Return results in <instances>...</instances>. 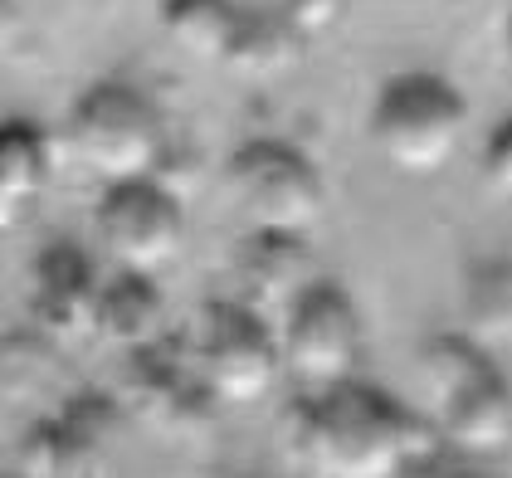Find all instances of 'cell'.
<instances>
[{
  "label": "cell",
  "instance_id": "6da1fadb",
  "mask_svg": "<svg viewBox=\"0 0 512 478\" xmlns=\"http://www.w3.org/2000/svg\"><path fill=\"white\" fill-rule=\"evenodd\" d=\"M283 439L313 478H405L439 454L430 425L410 405L361 381L293 400Z\"/></svg>",
  "mask_w": 512,
  "mask_h": 478
},
{
  "label": "cell",
  "instance_id": "7a4b0ae2",
  "mask_svg": "<svg viewBox=\"0 0 512 478\" xmlns=\"http://www.w3.org/2000/svg\"><path fill=\"white\" fill-rule=\"evenodd\" d=\"M434 425L459 454H503L512 444V386L473 337H434L420 352Z\"/></svg>",
  "mask_w": 512,
  "mask_h": 478
},
{
  "label": "cell",
  "instance_id": "3957f363",
  "mask_svg": "<svg viewBox=\"0 0 512 478\" xmlns=\"http://www.w3.org/2000/svg\"><path fill=\"white\" fill-rule=\"evenodd\" d=\"M469 127L464 93L439 74H395L371 108L376 152L405 176H434Z\"/></svg>",
  "mask_w": 512,
  "mask_h": 478
},
{
  "label": "cell",
  "instance_id": "277c9868",
  "mask_svg": "<svg viewBox=\"0 0 512 478\" xmlns=\"http://www.w3.org/2000/svg\"><path fill=\"white\" fill-rule=\"evenodd\" d=\"M69 147L74 157L103 176L108 186L152 181L166 152V127L152 98H142L127 83H98L88 88L69 118Z\"/></svg>",
  "mask_w": 512,
  "mask_h": 478
},
{
  "label": "cell",
  "instance_id": "5b68a950",
  "mask_svg": "<svg viewBox=\"0 0 512 478\" xmlns=\"http://www.w3.org/2000/svg\"><path fill=\"white\" fill-rule=\"evenodd\" d=\"M225 196L249 235H308L322 215V176L288 142H249L225 166Z\"/></svg>",
  "mask_w": 512,
  "mask_h": 478
},
{
  "label": "cell",
  "instance_id": "8992f818",
  "mask_svg": "<svg viewBox=\"0 0 512 478\" xmlns=\"http://www.w3.org/2000/svg\"><path fill=\"white\" fill-rule=\"evenodd\" d=\"M191 347H196L200 376L210 381L220 405L264 400L283 371V342L264 327V313H254L249 303H225V298L205 303Z\"/></svg>",
  "mask_w": 512,
  "mask_h": 478
},
{
  "label": "cell",
  "instance_id": "52a82bcc",
  "mask_svg": "<svg viewBox=\"0 0 512 478\" xmlns=\"http://www.w3.org/2000/svg\"><path fill=\"white\" fill-rule=\"evenodd\" d=\"M122 420V400L74 396L54 420H40L20 435L10 478H113Z\"/></svg>",
  "mask_w": 512,
  "mask_h": 478
},
{
  "label": "cell",
  "instance_id": "ba28073f",
  "mask_svg": "<svg viewBox=\"0 0 512 478\" xmlns=\"http://www.w3.org/2000/svg\"><path fill=\"white\" fill-rule=\"evenodd\" d=\"M122 410L137 415L166 439H191L210 425V410L220 405L210 381L200 376L196 347H181L166 337L157 347H142L127 357L122 371Z\"/></svg>",
  "mask_w": 512,
  "mask_h": 478
},
{
  "label": "cell",
  "instance_id": "9c48e42d",
  "mask_svg": "<svg viewBox=\"0 0 512 478\" xmlns=\"http://www.w3.org/2000/svg\"><path fill=\"white\" fill-rule=\"evenodd\" d=\"M283 366L308 386V391H332L347 386L361 361V313L342 283H317L308 288L288 318H283Z\"/></svg>",
  "mask_w": 512,
  "mask_h": 478
},
{
  "label": "cell",
  "instance_id": "30bf717a",
  "mask_svg": "<svg viewBox=\"0 0 512 478\" xmlns=\"http://www.w3.org/2000/svg\"><path fill=\"white\" fill-rule=\"evenodd\" d=\"M98 239L113 254L118 274L157 279L186 249V210L176 191H166L157 176L108 186V196L98 205Z\"/></svg>",
  "mask_w": 512,
  "mask_h": 478
},
{
  "label": "cell",
  "instance_id": "8fae6325",
  "mask_svg": "<svg viewBox=\"0 0 512 478\" xmlns=\"http://www.w3.org/2000/svg\"><path fill=\"white\" fill-rule=\"evenodd\" d=\"M98 303L103 283L93 274V259L79 244H49L30 269V332H40L54 347H79L98 337Z\"/></svg>",
  "mask_w": 512,
  "mask_h": 478
},
{
  "label": "cell",
  "instance_id": "7c38bea8",
  "mask_svg": "<svg viewBox=\"0 0 512 478\" xmlns=\"http://www.w3.org/2000/svg\"><path fill=\"white\" fill-rule=\"evenodd\" d=\"M239 283L249 308H293L308 288H317V264L303 235H249L239 249Z\"/></svg>",
  "mask_w": 512,
  "mask_h": 478
},
{
  "label": "cell",
  "instance_id": "4fadbf2b",
  "mask_svg": "<svg viewBox=\"0 0 512 478\" xmlns=\"http://www.w3.org/2000/svg\"><path fill=\"white\" fill-rule=\"evenodd\" d=\"M98 337L122 347L127 357L142 347L166 342V298L157 279L147 274H118L103 283V303H98Z\"/></svg>",
  "mask_w": 512,
  "mask_h": 478
},
{
  "label": "cell",
  "instance_id": "5bb4252c",
  "mask_svg": "<svg viewBox=\"0 0 512 478\" xmlns=\"http://www.w3.org/2000/svg\"><path fill=\"white\" fill-rule=\"evenodd\" d=\"M49 176H54V152H49L44 127L25 118H5L0 127V210H5V220H15L20 205L40 200Z\"/></svg>",
  "mask_w": 512,
  "mask_h": 478
},
{
  "label": "cell",
  "instance_id": "9a60e30c",
  "mask_svg": "<svg viewBox=\"0 0 512 478\" xmlns=\"http://www.w3.org/2000/svg\"><path fill=\"white\" fill-rule=\"evenodd\" d=\"M166 35L200 59H225L244 25V5L235 0H161Z\"/></svg>",
  "mask_w": 512,
  "mask_h": 478
},
{
  "label": "cell",
  "instance_id": "2e32d148",
  "mask_svg": "<svg viewBox=\"0 0 512 478\" xmlns=\"http://www.w3.org/2000/svg\"><path fill=\"white\" fill-rule=\"evenodd\" d=\"M298 49H303V35L288 25L283 10H244V25H239L225 64L249 79H274L298 59Z\"/></svg>",
  "mask_w": 512,
  "mask_h": 478
},
{
  "label": "cell",
  "instance_id": "e0dca14e",
  "mask_svg": "<svg viewBox=\"0 0 512 478\" xmlns=\"http://www.w3.org/2000/svg\"><path fill=\"white\" fill-rule=\"evenodd\" d=\"M469 322L478 332L512 337V259L478 264L469 274Z\"/></svg>",
  "mask_w": 512,
  "mask_h": 478
},
{
  "label": "cell",
  "instance_id": "ac0fdd59",
  "mask_svg": "<svg viewBox=\"0 0 512 478\" xmlns=\"http://www.w3.org/2000/svg\"><path fill=\"white\" fill-rule=\"evenodd\" d=\"M483 181H488V191L512 196V118L493 127V137L483 147Z\"/></svg>",
  "mask_w": 512,
  "mask_h": 478
},
{
  "label": "cell",
  "instance_id": "d6986e66",
  "mask_svg": "<svg viewBox=\"0 0 512 478\" xmlns=\"http://www.w3.org/2000/svg\"><path fill=\"white\" fill-rule=\"evenodd\" d=\"M342 5H347V0H283L278 10H283V15H288V25L308 40V35H322V30L342 15Z\"/></svg>",
  "mask_w": 512,
  "mask_h": 478
},
{
  "label": "cell",
  "instance_id": "ffe728a7",
  "mask_svg": "<svg viewBox=\"0 0 512 478\" xmlns=\"http://www.w3.org/2000/svg\"><path fill=\"white\" fill-rule=\"evenodd\" d=\"M405 478H483L478 469H469V464H459V459H444V454H430L425 464H415Z\"/></svg>",
  "mask_w": 512,
  "mask_h": 478
},
{
  "label": "cell",
  "instance_id": "44dd1931",
  "mask_svg": "<svg viewBox=\"0 0 512 478\" xmlns=\"http://www.w3.org/2000/svg\"><path fill=\"white\" fill-rule=\"evenodd\" d=\"M508 54H512V25H508Z\"/></svg>",
  "mask_w": 512,
  "mask_h": 478
}]
</instances>
